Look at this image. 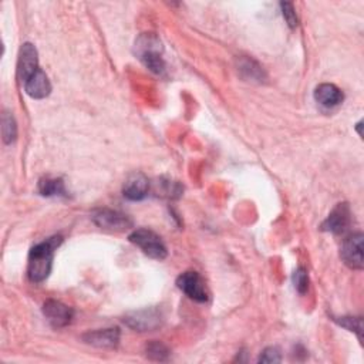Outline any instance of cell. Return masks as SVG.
<instances>
[{
  "label": "cell",
  "mask_w": 364,
  "mask_h": 364,
  "mask_svg": "<svg viewBox=\"0 0 364 364\" xmlns=\"http://www.w3.org/2000/svg\"><path fill=\"white\" fill-rule=\"evenodd\" d=\"M62 236H51L32 248L27 265V276L30 281L35 283H42L49 278L54 252L62 245Z\"/></svg>",
  "instance_id": "6da1fadb"
},
{
  "label": "cell",
  "mask_w": 364,
  "mask_h": 364,
  "mask_svg": "<svg viewBox=\"0 0 364 364\" xmlns=\"http://www.w3.org/2000/svg\"><path fill=\"white\" fill-rule=\"evenodd\" d=\"M134 53L149 72L158 76L165 73L167 66L164 62V47L156 33H144L138 36L134 44Z\"/></svg>",
  "instance_id": "7a4b0ae2"
},
{
  "label": "cell",
  "mask_w": 364,
  "mask_h": 364,
  "mask_svg": "<svg viewBox=\"0 0 364 364\" xmlns=\"http://www.w3.org/2000/svg\"><path fill=\"white\" fill-rule=\"evenodd\" d=\"M129 239H130L131 244H134L137 248H140L149 258L163 260L168 255L167 247L163 242V239L153 231L145 229V228L135 229L130 233Z\"/></svg>",
  "instance_id": "3957f363"
},
{
  "label": "cell",
  "mask_w": 364,
  "mask_h": 364,
  "mask_svg": "<svg viewBox=\"0 0 364 364\" xmlns=\"http://www.w3.org/2000/svg\"><path fill=\"white\" fill-rule=\"evenodd\" d=\"M123 320L130 329L135 331H153L163 326L164 319L158 309L149 308L127 313Z\"/></svg>",
  "instance_id": "277c9868"
},
{
  "label": "cell",
  "mask_w": 364,
  "mask_h": 364,
  "mask_svg": "<svg viewBox=\"0 0 364 364\" xmlns=\"http://www.w3.org/2000/svg\"><path fill=\"white\" fill-rule=\"evenodd\" d=\"M176 286L184 292L190 299L205 303L209 299V290L198 272H185L176 279Z\"/></svg>",
  "instance_id": "5b68a950"
},
{
  "label": "cell",
  "mask_w": 364,
  "mask_h": 364,
  "mask_svg": "<svg viewBox=\"0 0 364 364\" xmlns=\"http://www.w3.org/2000/svg\"><path fill=\"white\" fill-rule=\"evenodd\" d=\"M91 218L99 228L110 232H124L133 226L130 217L113 209H99Z\"/></svg>",
  "instance_id": "8992f818"
},
{
  "label": "cell",
  "mask_w": 364,
  "mask_h": 364,
  "mask_svg": "<svg viewBox=\"0 0 364 364\" xmlns=\"http://www.w3.org/2000/svg\"><path fill=\"white\" fill-rule=\"evenodd\" d=\"M363 242L364 236L361 232L353 233L345 239L340 249L343 262L354 270L363 269Z\"/></svg>",
  "instance_id": "52a82bcc"
},
{
  "label": "cell",
  "mask_w": 364,
  "mask_h": 364,
  "mask_svg": "<svg viewBox=\"0 0 364 364\" xmlns=\"http://www.w3.org/2000/svg\"><path fill=\"white\" fill-rule=\"evenodd\" d=\"M351 224V210L349 204H338L336 208L333 209L327 220L322 224V231L331 232L335 235L345 233Z\"/></svg>",
  "instance_id": "ba28073f"
},
{
  "label": "cell",
  "mask_w": 364,
  "mask_h": 364,
  "mask_svg": "<svg viewBox=\"0 0 364 364\" xmlns=\"http://www.w3.org/2000/svg\"><path fill=\"white\" fill-rule=\"evenodd\" d=\"M39 57L38 50L32 43H24L20 49L19 63H17V76L22 83H24L30 76L39 70Z\"/></svg>",
  "instance_id": "9c48e42d"
},
{
  "label": "cell",
  "mask_w": 364,
  "mask_h": 364,
  "mask_svg": "<svg viewBox=\"0 0 364 364\" xmlns=\"http://www.w3.org/2000/svg\"><path fill=\"white\" fill-rule=\"evenodd\" d=\"M43 315L53 327L60 329L67 326L72 322L74 313L72 308L66 306L62 301L47 300L43 305Z\"/></svg>",
  "instance_id": "30bf717a"
},
{
  "label": "cell",
  "mask_w": 364,
  "mask_h": 364,
  "mask_svg": "<svg viewBox=\"0 0 364 364\" xmlns=\"http://www.w3.org/2000/svg\"><path fill=\"white\" fill-rule=\"evenodd\" d=\"M83 342L99 349H115L119 343V330L118 329H104L88 331L83 335Z\"/></svg>",
  "instance_id": "8fae6325"
},
{
  "label": "cell",
  "mask_w": 364,
  "mask_h": 364,
  "mask_svg": "<svg viewBox=\"0 0 364 364\" xmlns=\"http://www.w3.org/2000/svg\"><path fill=\"white\" fill-rule=\"evenodd\" d=\"M24 90L27 96L36 100H42L50 94L51 84L47 74L42 69H39L24 81Z\"/></svg>",
  "instance_id": "7c38bea8"
},
{
  "label": "cell",
  "mask_w": 364,
  "mask_h": 364,
  "mask_svg": "<svg viewBox=\"0 0 364 364\" xmlns=\"http://www.w3.org/2000/svg\"><path fill=\"white\" fill-rule=\"evenodd\" d=\"M149 192V181L142 172L131 174L124 182L123 194L130 201H141Z\"/></svg>",
  "instance_id": "4fadbf2b"
},
{
  "label": "cell",
  "mask_w": 364,
  "mask_h": 364,
  "mask_svg": "<svg viewBox=\"0 0 364 364\" xmlns=\"http://www.w3.org/2000/svg\"><path fill=\"white\" fill-rule=\"evenodd\" d=\"M315 99L323 107L333 108V107H338L339 104L343 103L345 96H343V91L338 85L330 84V83H324V84H320L316 88Z\"/></svg>",
  "instance_id": "5bb4252c"
},
{
  "label": "cell",
  "mask_w": 364,
  "mask_h": 364,
  "mask_svg": "<svg viewBox=\"0 0 364 364\" xmlns=\"http://www.w3.org/2000/svg\"><path fill=\"white\" fill-rule=\"evenodd\" d=\"M39 192L43 197H67L63 179L43 178L39 181Z\"/></svg>",
  "instance_id": "9a60e30c"
},
{
  "label": "cell",
  "mask_w": 364,
  "mask_h": 364,
  "mask_svg": "<svg viewBox=\"0 0 364 364\" xmlns=\"http://www.w3.org/2000/svg\"><path fill=\"white\" fill-rule=\"evenodd\" d=\"M2 135L5 144H12L17 137L16 119L9 111H5L2 115Z\"/></svg>",
  "instance_id": "2e32d148"
},
{
  "label": "cell",
  "mask_w": 364,
  "mask_h": 364,
  "mask_svg": "<svg viewBox=\"0 0 364 364\" xmlns=\"http://www.w3.org/2000/svg\"><path fill=\"white\" fill-rule=\"evenodd\" d=\"M145 354L149 360H154V361H165L169 356V350L168 347L161 343V342H149L147 346H145Z\"/></svg>",
  "instance_id": "e0dca14e"
},
{
  "label": "cell",
  "mask_w": 364,
  "mask_h": 364,
  "mask_svg": "<svg viewBox=\"0 0 364 364\" xmlns=\"http://www.w3.org/2000/svg\"><path fill=\"white\" fill-rule=\"evenodd\" d=\"M333 320H335L338 324H340L342 327L347 329L349 331H354V333H357L358 339L361 340V335H363V324H361V317H351V316L335 317V316H333Z\"/></svg>",
  "instance_id": "ac0fdd59"
},
{
  "label": "cell",
  "mask_w": 364,
  "mask_h": 364,
  "mask_svg": "<svg viewBox=\"0 0 364 364\" xmlns=\"http://www.w3.org/2000/svg\"><path fill=\"white\" fill-rule=\"evenodd\" d=\"M293 283L300 295H305L309 289V273L305 267H299L293 275Z\"/></svg>",
  "instance_id": "d6986e66"
},
{
  "label": "cell",
  "mask_w": 364,
  "mask_h": 364,
  "mask_svg": "<svg viewBox=\"0 0 364 364\" xmlns=\"http://www.w3.org/2000/svg\"><path fill=\"white\" fill-rule=\"evenodd\" d=\"M239 67L240 72L247 73V78H252V80L263 78V70L255 62H252V60H242Z\"/></svg>",
  "instance_id": "ffe728a7"
},
{
  "label": "cell",
  "mask_w": 364,
  "mask_h": 364,
  "mask_svg": "<svg viewBox=\"0 0 364 364\" xmlns=\"http://www.w3.org/2000/svg\"><path fill=\"white\" fill-rule=\"evenodd\" d=\"M282 360L281 351L278 347H267L259 357L260 363H279Z\"/></svg>",
  "instance_id": "44dd1931"
},
{
  "label": "cell",
  "mask_w": 364,
  "mask_h": 364,
  "mask_svg": "<svg viewBox=\"0 0 364 364\" xmlns=\"http://www.w3.org/2000/svg\"><path fill=\"white\" fill-rule=\"evenodd\" d=\"M283 17L290 28H295L297 26V15L295 12V6L292 3H281Z\"/></svg>",
  "instance_id": "7402d4cb"
}]
</instances>
